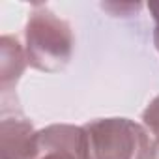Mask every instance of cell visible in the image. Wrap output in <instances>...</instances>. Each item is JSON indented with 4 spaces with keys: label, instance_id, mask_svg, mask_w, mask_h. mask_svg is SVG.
Wrapping results in <instances>:
<instances>
[{
    "label": "cell",
    "instance_id": "obj_1",
    "mask_svg": "<svg viewBox=\"0 0 159 159\" xmlns=\"http://www.w3.org/2000/svg\"><path fill=\"white\" fill-rule=\"evenodd\" d=\"M73 30L67 21L43 4H36L25 26L28 66L41 73H60L73 56Z\"/></svg>",
    "mask_w": 159,
    "mask_h": 159
},
{
    "label": "cell",
    "instance_id": "obj_2",
    "mask_svg": "<svg viewBox=\"0 0 159 159\" xmlns=\"http://www.w3.org/2000/svg\"><path fill=\"white\" fill-rule=\"evenodd\" d=\"M86 159H152V137L129 118H98L83 125Z\"/></svg>",
    "mask_w": 159,
    "mask_h": 159
},
{
    "label": "cell",
    "instance_id": "obj_3",
    "mask_svg": "<svg viewBox=\"0 0 159 159\" xmlns=\"http://www.w3.org/2000/svg\"><path fill=\"white\" fill-rule=\"evenodd\" d=\"M34 159H86L84 127L52 124L38 131Z\"/></svg>",
    "mask_w": 159,
    "mask_h": 159
},
{
    "label": "cell",
    "instance_id": "obj_4",
    "mask_svg": "<svg viewBox=\"0 0 159 159\" xmlns=\"http://www.w3.org/2000/svg\"><path fill=\"white\" fill-rule=\"evenodd\" d=\"M36 135L38 131L26 116L4 112L0 120V159H34Z\"/></svg>",
    "mask_w": 159,
    "mask_h": 159
},
{
    "label": "cell",
    "instance_id": "obj_5",
    "mask_svg": "<svg viewBox=\"0 0 159 159\" xmlns=\"http://www.w3.org/2000/svg\"><path fill=\"white\" fill-rule=\"evenodd\" d=\"M26 66L28 60H26L25 45H21L19 39L13 36L0 38V90H2L4 98L8 92L15 88Z\"/></svg>",
    "mask_w": 159,
    "mask_h": 159
},
{
    "label": "cell",
    "instance_id": "obj_6",
    "mask_svg": "<svg viewBox=\"0 0 159 159\" xmlns=\"http://www.w3.org/2000/svg\"><path fill=\"white\" fill-rule=\"evenodd\" d=\"M142 125L150 133L152 140L159 139V96H155L142 111Z\"/></svg>",
    "mask_w": 159,
    "mask_h": 159
},
{
    "label": "cell",
    "instance_id": "obj_7",
    "mask_svg": "<svg viewBox=\"0 0 159 159\" xmlns=\"http://www.w3.org/2000/svg\"><path fill=\"white\" fill-rule=\"evenodd\" d=\"M148 10H150V15L153 19V45L159 52V2H150Z\"/></svg>",
    "mask_w": 159,
    "mask_h": 159
},
{
    "label": "cell",
    "instance_id": "obj_8",
    "mask_svg": "<svg viewBox=\"0 0 159 159\" xmlns=\"http://www.w3.org/2000/svg\"><path fill=\"white\" fill-rule=\"evenodd\" d=\"M101 8L103 10H107V11H114V10H118L116 13H112L114 17H127V10H139L140 8V4H101Z\"/></svg>",
    "mask_w": 159,
    "mask_h": 159
},
{
    "label": "cell",
    "instance_id": "obj_9",
    "mask_svg": "<svg viewBox=\"0 0 159 159\" xmlns=\"http://www.w3.org/2000/svg\"><path fill=\"white\" fill-rule=\"evenodd\" d=\"M152 159H159V139H153L152 142Z\"/></svg>",
    "mask_w": 159,
    "mask_h": 159
}]
</instances>
